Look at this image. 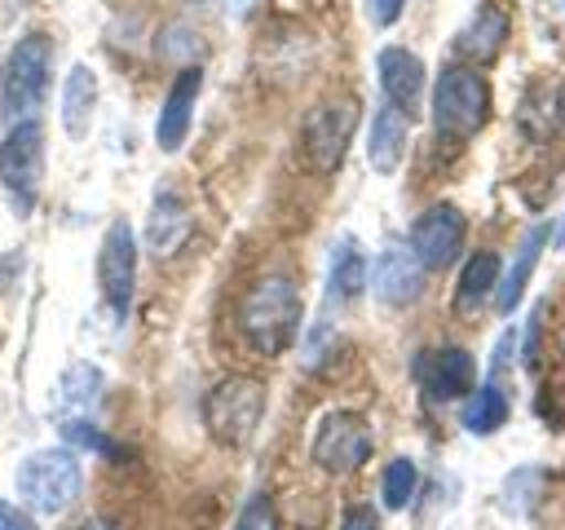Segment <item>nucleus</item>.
Segmentation results:
<instances>
[{"label":"nucleus","mask_w":565,"mask_h":530,"mask_svg":"<svg viewBox=\"0 0 565 530\" xmlns=\"http://www.w3.org/2000/svg\"><path fill=\"white\" fill-rule=\"evenodd\" d=\"M406 137H411V124H406V110H397L393 102L375 110L371 119V132H366V159L375 172H397L402 155H406Z\"/></svg>","instance_id":"obj_15"},{"label":"nucleus","mask_w":565,"mask_h":530,"mask_svg":"<svg viewBox=\"0 0 565 530\" xmlns=\"http://www.w3.org/2000/svg\"><path fill=\"white\" fill-rule=\"evenodd\" d=\"M415 486H419V473H415V464H411L406 455H397V459L384 468L380 495H384V504H388V508H406V504L415 499Z\"/></svg>","instance_id":"obj_24"},{"label":"nucleus","mask_w":565,"mask_h":530,"mask_svg":"<svg viewBox=\"0 0 565 530\" xmlns=\"http://www.w3.org/2000/svg\"><path fill=\"white\" fill-rule=\"evenodd\" d=\"M490 115V84L472 66H446L433 88V124L441 137H472Z\"/></svg>","instance_id":"obj_5"},{"label":"nucleus","mask_w":565,"mask_h":530,"mask_svg":"<svg viewBox=\"0 0 565 530\" xmlns=\"http://www.w3.org/2000/svg\"><path fill=\"white\" fill-rule=\"evenodd\" d=\"M556 247H565V221H561V230H556Z\"/></svg>","instance_id":"obj_30"},{"label":"nucleus","mask_w":565,"mask_h":530,"mask_svg":"<svg viewBox=\"0 0 565 530\" xmlns=\"http://www.w3.org/2000/svg\"><path fill=\"white\" fill-rule=\"evenodd\" d=\"M0 530H35V521L22 508H13V504L0 499Z\"/></svg>","instance_id":"obj_28"},{"label":"nucleus","mask_w":565,"mask_h":530,"mask_svg":"<svg viewBox=\"0 0 565 530\" xmlns=\"http://www.w3.org/2000/svg\"><path fill=\"white\" fill-rule=\"evenodd\" d=\"M494 287H499V256H494V252H477V256H468V265H463V274H459L455 305H459V309H477Z\"/></svg>","instance_id":"obj_22"},{"label":"nucleus","mask_w":565,"mask_h":530,"mask_svg":"<svg viewBox=\"0 0 565 530\" xmlns=\"http://www.w3.org/2000/svg\"><path fill=\"white\" fill-rule=\"evenodd\" d=\"M75 530H115V526H106V521H84V526H75Z\"/></svg>","instance_id":"obj_29"},{"label":"nucleus","mask_w":565,"mask_h":530,"mask_svg":"<svg viewBox=\"0 0 565 530\" xmlns=\"http://www.w3.org/2000/svg\"><path fill=\"white\" fill-rule=\"evenodd\" d=\"M190 234V208L177 190H159L146 216V243L154 256H172Z\"/></svg>","instance_id":"obj_16"},{"label":"nucleus","mask_w":565,"mask_h":530,"mask_svg":"<svg viewBox=\"0 0 565 530\" xmlns=\"http://www.w3.org/2000/svg\"><path fill=\"white\" fill-rule=\"evenodd\" d=\"M97 283H102V296H106L110 314L124 318L128 305H132V287H137V239H132L128 221L106 225L102 256H97Z\"/></svg>","instance_id":"obj_9"},{"label":"nucleus","mask_w":565,"mask_h":530,"mask_svg":"<svg viewBox=\"0 0 565 530\" xmlns=\"http://www.w3.org/2000/svg\"><path fill=\"white\" fill-rule=\"evenodd\" d=\"M468 221L455 203H433L415 225H411V252L419 256L424 269H446L463 252Z\"/></svg>","instance_id":"obj_10"},{"label":"nucleus","mask_w":565,"mask_h":530,"mask_svg":"<svg viewBox=\"0 0 565 530\" xmlns=\"http://www.w3.org/2000/svg\"><path fill=\"white\" fill-rule=\"evenodd\" d=\"M18 495L31 512L40 517H57L66 512L75 499H79V486H84V473H79V459L75 451H35L18 464Z\"/></svg>","instance_id":"obj_3"},{"label":"nucleus","mask_w":565,"mask_h":530,"mask_svg":"<svg viewBox=\"0 0 565 530\" xmlns=\"http://www.w3.org/2000/svg\"><path fill=\"white\" fill-rule=\"evenodd\" d=\"M362 287H366V256L358 252L353 239H340L331 247V265H327V300L344 305V300L362 296Z\"/></svg>","instance_id":"obj_18"},{"label":"nucleus","mask_w":565,"mask_h":530,"mask_svg":"<svg viewBox=\"0 0 565 530\" xmlns=\"http://www.w3.org/2000/svg\"><path fill=\"white\" fill-rule=\"evenodd\" d=\"M93 106H97V75L88 66H71L66 84H62V124L71 137H84L93 124Z\"/></svg>","instance_id":"obj_20"},{"label":"nucleus","mask_w":565,"mask_h":530,"mask_svg":"<svg viewBox=\"0 0 565 530\" xmlns=\"http://www.w3.org/2000/svg\"><path fill=\"white\" fill-rule=\"evenodd\" d=\"M238 327L247 336V344L265 358H278L291 349L296 331H300V292L291 278L269 274L260 283L247 287L243 305H238Z\"/></svg>","instance_id":"obj_1"},{"label":"nucleus","mask_w":565,"mask_h":530,"mask_svg":"<svg viewBox=\"0 0 565 530\" xmlns=\"http://www.w3.org/2000/svg\"><path fill=\"white\" fill-rule=\"evenodd\" d=\"M102 371L93 367V362H75V367H66L62 371V380H57V424L62 420H93V411H97V402H102Z\"/></svg>","instance_id":"obj_17"},{"label":"nucleus","mask_w":565,"mask_h":530,"mask_svg":"<svg viewBox=\"0 0 565 530\" xmlns=\"http://www.w3.org/2000/svg\"><path fill=\"white\" fill-rule=\"evenodd\" d=\"M53 71V44L49 35H22L13 44V53L4 57V71H0V110L9 124L18 119H35L44 93H49V75Z\"/></svg>","instance_id":"obj_2"},{"label":"nucleus","mask_w":565,"mask_h":530,"mask_svg":"<svg viewBox=\"0 0 565 530\" xmlns=\"http://www.w3.org/2000/svg\"><path fill=\"white\" fill-rule=\"evenodd\" d=\"M358 128V102L353 97H335V102H318L305 119V155L318 172H335L349 141Z\"/></svg>","instance_id":"obj_8"},{"label":"nucleus","mask_w":565,"mask_h":530,"mask_svg":"<svg viewBox=\"0 0 565 530\" xmlns=\"http://www.w3.org/2000/svg\"><path fill=\"white\" fill-rule=\"evenodd\" d=\"M375 71H380V88H384V97H388L397 110L411 115V110L424 102V62H419L411 49H397V44L380 49Z\"/></svg>","instance_id":"obj_13"},{"label":"nucleus","mask_w":565,"mask_h":530,"mask_svg":"<svg viewBox=\"0 0 565 530\" xmlns=\"http://www.w3.org/2000/svg\"><path fill=\"white\" fill-rule=\"evenodd\" d=\"M503 40H508V18L499 9H477V18L459 35V53L468 62H490L503 49Z\"/></svg>","instance_id":"obj_21"},{"label":"nucleus","mask_w":565,"mask_h":530,"mask_svg":"<svg viewBox=\"0 0 565 530\" xmlns=\"http://www.w3.org/2000/svg\"><path fill=\"white\" fill-rule=\"evenodd\" d=\"M503 424H508V398H503V389L499 384L472 389L468 393V406H463V428L477 433V437H486V433H494Z\"/></svg>","instance_id":"obj_23"},{"label":"nucleus","mask_w":565,"mask_h":530,"mask_svg":"<svg viewBox=\"0 0 565 530\" xmlns=\"http://www.w3.org/2000/svg\"><path fill=\"white\" fill-rule=\"evenodd\" d=\"M371 287H375V296L384 305H411L424 292V265L411 252V243H393V247L380 252L375 274H371Z\"/></svg>","instance_id":"obj_11"},{"label":"nucleus","mask_w":565,"mask_h":530,"mask_svg":"<svg viewBox=\"0 0 565 530\" xmlns=\"http://www.w3.org/2000/svg\"><path fill=\"white\" fill-rule=\"evenodd\" d=\"M340 530H380V517H375V508L358 504V508H349V512H344Z\"/></svg>","instance_id":"obj_27"},{"label":"nucleus","mask_w":565,"mask_h":530,"mask_svg":"<svg viewBox=\"0 0 565 530\" xmlns=\"http://www.w3.org/2000/svg\"><path fill=\"white\" fill-rule=\"evenodd\" d=\"M419 380H424V389H428L433 398L450 402V398H463V393L472 389V380H477V362H472L468 349L446 344V349H433V353L419 362Z\"/></svg>","instance_id":"obj_14"},{"label":"nucleus","mask_w":565,"mask_h":530,"mask_svg":"<svg viewBox=\"0 0 565 530\" xmlns=\"http://www.w3.org/2000/svg\"><path fill=\"white\" fill-rule=\"evenodd\" d=\"M402 9H406V0H366V18L375 26H393L402 18Z\"/></svg>","instance_id":"obj_26"},{"label":"nucleus","mask_w":565,"mask_h":530,"mask_svg":"<svg viewBox=\"0 0 565 530\" xmlns=\"http://www.w3.org/2000/svg\"><path fill=\"white\" fill-rule=\"evenodd\" d=\"M199 88H203V71L199 66H181L163 106H159V124H154V141L159 150H177L190 132V119H194V102H199Z\"/></svg>","instance_id":"obj_12"},{"label":"nucleus","mask_w":565,"mask_h":530,"mask_svg":"<svg viewBox=\"0 0 565 530\" xmlns=\"http://www.w3.org/2000/svg\"><path fill=\"white\" fill-rule=\"evenodd\" d=\"M260 415H265V384L252 375H225L203 398V424L221 446L252 442Z\"/></svg>","instance_id":"obj_4"},{"label":"nucleus","mask_w":565,"mask_h":530,"mask_svg":"<svg viewBox=\"0 0 565 530\" xmlns=\"http://www.w3.org/2000/svg\"><path fill=\"white\" fill-rule=\"evenodd\" d=\"M543 243H547V230H543V225H534V230L521 239L516 261L508 265V274H503L499 287H494V305H499L503 314H512V309L521 305V292H525V283H530V274H534V261H539Z\"/></svg>","instance_id":"obj_19"},{"label":"nucleus","mask_w":565,"mask_h":530,"mask_svg":"<svg viewBox=\"0 0 565 530\" xmlns=\"http://www.w3.org/2000/svg\"><path fill=\"white\" fill-rule=\"evenodd\" d=\"M234 530H278V512H274V499L256 490V495L243 504V512H238Z\"/></svg>","instance_id":"obj_25"},{"label":"nucleus","mask_w":565,"mask_h":530,"mask_svg":"<svg viewBox=\"0 0 565 530\" xmlns=\"http://www.w3.org/2000/svg\"><path fill=\"white\" fill-rule=\"evenodd\" d=\"M371 459V428L362 415L353 411H331L322 415L318 433H313V464L331 477H344L353 468H362Z\"/></svg>","instance_id":"obj_7"},{"label":"nucleus","mask_w":565,"mask_h":530,"mask_svg":"<svg viewBox=\"0 0 565 530\" xmlns=\"http://www.w3.org/2000/svg\"><path fill=\"white\" fill-rule=\"evenodd\" d=\"M40 177H44V128L40 119H18L0 141V186L26 212L40 194Z\"/></svg>","instance_id":"obj_6"}]
</instances>
